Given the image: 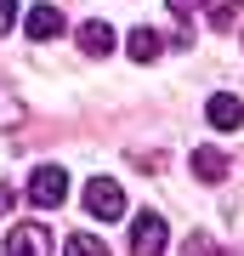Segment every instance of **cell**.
<instances>
[{
    "label": "cell",
    "mask_w": 244,
    "mask_h": 256,
    "mask_svg": "<svg viewBox=\"0 0 244 256\" xmlns=\"http://www.w3.org/2000/svg\"><path fill=\"white\" fill-rule=\"evenodd\" d=\"M23 194H28L40 210H57V205L68 200V171H63V165H34V176H28Z\"/></svg>",
    "instance_id": "obj_2"
},
{
    "label": "cell",
    "mask_w": 244,
    "mask_h": 256,
    "mask_svg": "<svg viewBox=\"0 0 244 256\" xmlns=\"http://www.w3.org/2000/svg\"><path fill=\"white\" fill-rule=\"evenodd\" d=\"M63 256H108V245H102L97 234H68V245H63Z\"/></svg>",
    "instance_id": "obj_10"
},
{
    "label": "cell",
    "mask_w": 244,
    "mask_h": 256,
    "mask_svg": "<svg viewBox=\"0 0 244 256\" xmlns=\"http://www.w3.org/2000/svg\"><path fill=\"white\" fill-rule=\"evenodd\" d=\"M125 52L136 57V63H159V52H165V34H159V28H131V34H125Z\"/></svg>",
    "instance_id": "obj_9"
},
{
    "label": "cell",
    "mask_w": 244,
    "mask_h": 256,
    "mask_svg": "<svg viewBox=\"0 0 244 256\" xmlns=\"http://www.w3.org/2000/svg\"><path fill=\"white\" fill-rule=\"evenodd\" d=\"M11 200H17V194H11V188H0V216L11 210Z\"/></svg>",
    "instance_id": "obj_16"
},
{
    "label": "cell",
    "mask_w": 244,
    "mask_h": 256,
    "mask_svg": "<svg viewBox=\"0 0 244 256\" xmlns=\"http://www.w3.org/2000/svg\"><path fill=\"white\" fill-rule=\"evenodd\" d=\"M85 210L97 222H119V216H125V188H119L114 176H91V182H85Z\"/></svg>",
    "instance_id": "obj_3"
},
{
    "label": "cell",
    "mask_w": 244,
    "mask_h": 256,
    "mask_svg": "<svg viewBox=\"0 0 244 256\" xmlns=\"http://www.w3.org/2000/svg\"><path fill=\"white\" fill-rule=\"evenodd\" d=\"M17 18H23L17 0H0V34H11V28H17Z\"/></svg>",
    "instance_id": "obj_13"
},
{
    "label": "cell",
    "mask_w": 244,
    "mask_h": 256,
    "mask_svg": "<svg viewBox=\"0 0 244 256\" xmlns=\"http://www.w3.org/2000/svg\"><path fill=\"white\" fill-rule=\"evenodd\" d=\"M171 245V228H165L159 210H136L131 216V256H165Z\"/></svg>",
    "instance_id": "obj_1"
},
{
    "label": "cell",
    "mask_w": 244,
    "mask_h": 256,
    "mask_svg": "<svg viewBox=\"0 0 244 256\" xmlns=\"http://www.w3.org/2000/svg\"><path fill=\"white\" fill-rule=\"evenodd\" d=\"M188 256H216V245H210V234H193V239H188Z\"/></svg>",
    "instance_id": "obj_14"
},
{
    "label": "cell",
    "mask_w": 244,
    "mask_h": 256,
    "mask_svg": "<svg viewBox=\"0 0 244 256\" xmlns=\"http://www.w3.org/2000/svg\"><path fill=\"white\" fill-rule=\"evenodd\" d=\"M210 28H233V0H210Z\"/></svg>",
    "instance_id": "obj_12"
},
{
    "label": "cell",
    "mask_w": 244,
    "mask_h": 256,
    "mask_svg": "<svg viewBox=\"0 0 244 256\" xmlns=\"http://www.w3.org/2000/svg\"><path fill=\"white\" fill-rule=\"evenodd\" d=\"M114 46H119V34H114V28L102 23V18H91V23H80V52H85V57H108Z\"/></svg>",
    "instance_id": "obj_8"
},
{
    "label": "cell",
    "mask_w": 244,
    "mask_h": 256,
    "mask_svg": "<svg viewBox=\"0 0 244 256\" xmlns=\"http://www.w3.org/2000/svg\"><path fill=\"white\" fill-rule=\"evenodd\" d=\"M205 120H210L216 131H239V126H244V102H239L233 92H216V97L205 102Z\"/></svg>",
    "instance_id": "obj_6"
},
{
    "label": "cell",
    "mask_w": 244,
    "mask_h": 256,
    "mask_svg": "<svg viewBox=\"0 0 244 256\" xmlns=\"http://www.w3.org/2000/svg\"><path fill=\"white\" fill-rule=\"evenodd\" d=\"M6 256H51V234L40 222H17L6 228Z\"/></svg>",
    "instance_id": "obj_4"
},
{
    "label": "cell",
    "mask_w": 244,
    "mask_h": 256,
    "mask_svg": "<svg viewBox=\"0 0 244 256\" xmlns=\"http://www.w3.org/2000/svg\"><path fill=\"white\" fill-rule=\"evenodd\" d=\"M193 176H199V182H210V188H216V182H227V171H233V160H227L222 154V148H193Z\"/></svg>",
    "instance_id": "obj_7"
},
{
    "label": "cell",
    "mask_w": 244,
    "mask_h": 256,
    "mask_svg": "<svg viewBox=\"0 0 244 256\" xmlns=\"http://www.w3.org/2000/svg\"><path fill=\"white\" fill-rule=\"evenodd\" d=\"M199 6H205V0H171V12H176L182 23H193V12H199Z\"/></svg>",
    "instance_id": "obj_15"
},
{
    "label": "cell",
    "mask_w": 244,
    "mask_h": 256,
    "mask_svg": "<svg viewBox=\"0 0 244 256\" xmlns=\"http://www.w3.org/2000/svg\"><path fill=\"white\" fill-rule=\"evenodd\" d=\"M23 34H28V40H57V34H63V12H57L51 0L28 6V18H23Z\"/></svg>",
    "instance_id": "obj_5"
},
{
    "label": "cell",
    "mask_w": 244,
    "mask_h": 256,
    "mask_svg": "<svg viewBox=\"0 0 244 256\" xmlns=\"http://www.w3.org/2000/svg\"><path fill=\"white\" fill-rule=\"evenodd\" d=\"M17 120H23V102L11 97L6 86H0V131H11V126H17Z\"/></svg>",
    "instance_id": "obj_11"
}]
</instances>
